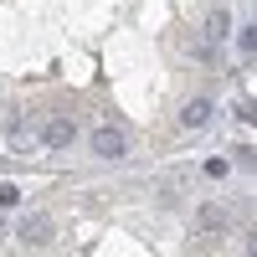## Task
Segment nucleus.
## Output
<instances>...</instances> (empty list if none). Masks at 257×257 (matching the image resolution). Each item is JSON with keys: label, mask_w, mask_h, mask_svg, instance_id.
I'll list each match as a JSON object with an SVG mask.
<instances>
[{"label": "nucleus", "mask_w": 257, "mask_h": 257, "mask_svg": "<svg viewBox=\"0 0 257 257\" xmlns=\"http://www.w3.org/2000/svg\"><path fill=\"white\" fill-rule=\"evenodd\" d=\"M231 31V21H226V11H216V16H211V36H226Z\"/></svg>", "instance_id": "9b49d317"}, {"label": "nucleus", "mask_w": 257, "mask_h": 257, "mask_svg": "<svg viewBox=\"0 0 257 257\" xmlns=\"http://www.w3.org/2000/svg\"><path fill=\"white\" fill-rule=\"evenodd\" d=\"M237 118H242V123H257V98H242V103H237Z\"/></svg>", "instance_id": "1a4fd4ad"}, {"label": "nucleus", "mask_w": 257, "mask_h": 257, "mask_svg": "<svg viewBox=\"0 0 257 257\" xmlns=\"http://www.w3.org/2000/svg\"><path fill=\"white\" fill-rule=\"evenodd\" d=\"M247 257H257V231H247Z\"/></svg>", "instance_id": "ddd939ff"}, {"label": "nucleus", "mask_w": 257, "mask_h": 257, "mask_svg": "<svg viewBox=\"0 0 257 257\" xmlns=\"http://www.w3.org/2000/svg\"><path fill=\"white\" fill-rule=\"evenodd\" d=\"M6 139H11V149H31V144H36V139H31V128L21 123V118H11V123H6Z\"/></svg>", "instance_id": "423d86ee"}, {"label": "nucleus", "mask_w": 257, "mask_h": 257, "mask_svg": "<svg viewBox=\"0 0 257 257\" xmlns=\"http://www.w3.org/2000/svg\"><path fill=\"white\" fill-rule=\"evenodd\" d=\"M41 144H47V149H67L72 139H77V118L72 113H52L47 123H41V134H36Z\"/></svg>", "instance_id": "f03ea898"}, {"label": "nucleus", "mask_w": 257, "mask_h": 257, "mask_svg": "<svg viewBox=\"0 0 257 257\" xmlns=\"http://www.w3.org/2000/svg\"><path fill=\"white\" fill-rule=\"evenodd\" d=\"M16 201H21V190H16L11 180H0V211H6V206H16Z\"/></svg>", "instance_id": "9d476101"}, {"label": "nucleus", "mask_w": 257, "mask_h": 257, "mask_svg": "<svg viewBox=\"0 0 257 257\" xmlns=\"http://www.w3.org/2000/svg\"><path fill=\"white\" fill-rule=\"evenodd\" d=\"M237 52L242 57H257V26H242L237 31Z\"/></svg>", "instance_id": "0eeeda50"}, {"label": "nucleus", "mask_w": 257, "mask_h": 257, "mask_svg": "<svg viewBox=\"0 0 257 257\" xmlns=\"http://www.w3.org/2000/svg\"><path fill=\"white\" fill-rule=\"evenodd\" d=\"M201 170H206V175H211V180H221V175H226V170H231V160H221V155H216V160H206Z\"/></svg>", "instance_id": "6e6552de"}, {"label": "nucleus", "mask_w": 257, "mask_h": 257, "mask_svg": "<svg viewBox=\"0 0 257 257\" xmlns=\"http://www.w3.org/2000/svg\"><path fill=\"white\" fill-rule=\"evenodd\" d=\"M237 160H242L247 170H257V149H247V144H237Z\"/></svg>", "instance_id": "f8f14e48"}, {"label": "nucleus", "mask_w": 257, "mask_h": 257, "mask_svg": "<svg viewBox=\"0 0 257 257\" xmlns=\"http://www.w3.org/2000/svg\"><path fill=\"white\" fill-rule=\"evenodd\" d=\"M21 242L26 247H47L52 242V216H26L21 221Z\"/></svg>", "instance_id": "39448f33"}, {"label": "nucleus", "mask_w": 257, "mask_h": 257, "mask_svg": "<svg viewBox=\"0 0 257 257\" xmlns=\"http://www.w3.org/2000/svg\"><path fill=\"white\" fill-rule=\"evenodd\" d=\"M88 144H93V155H98V160H123V155H128V139H123V128H113V123H98Z\"/></svg>", "instance_id": "f257e3e1"}, {"label": "nucleus", "mask_w": 257, "mask_h": 257, "mask_svg": "<svg viewBox=\"0 0 257 257\" xmlns=\"http://www.w3.org/2000/svg\"><path fill=\"white\" fill-rule=\"evenodd\" d=\"M226 226H231V216H226V206H221V201L196 206V231H206V237H221Z\"/></svg>", "instance_id": "7ed1b4c3"}, {"label": "nucleus", "mask_w": 257, "mask_h": 257, "mask_svg": "<svg viewBox=\"0 0 257 257\" xmlns=\"http://www.w3.org/2000/svg\"><path fill=\"white\" fill-rule=\"evenodd\" d=\"M211 113H216V103H211V98H190L185 108H180V128H206Z\"/></svg>", "instance_id": "20e7f679"}]
</instances>
